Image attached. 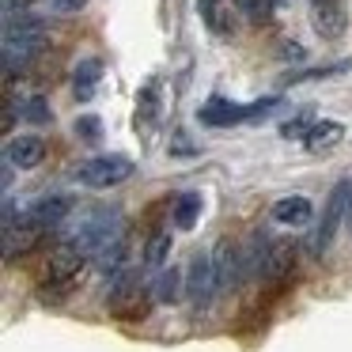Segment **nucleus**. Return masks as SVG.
<instances>
[{
  "mask_svg": "<svg viewBox=\"0 0 352 352\" xmlns=\"http://www.w3.org/2000/svg\"><path fill=\"white\" fill-rule=\"evenodd\" d=\"M318 4H326V0H307V8H318Z\"/></svg>",
  "mask_w": 352,
  "mask_h": 352,
  "instance_id": "obj_29",
  "label": "nucleus"
},
{
  "mask_svg": "<svg viewBox=\"0 0 352 352\" xmlns=\"http://www.w3.org/2000/svg\"><path fill=\"white\" fill-rule=\"evenodd\" d=\"M87 0H50V8L57 12V16H76V12H84Z\"/></svg>",
  "mask_w": 352,
  "mask_h": 352,
  "instance_id": "obj_25",
  "label": "nucleus"
},
{
  "mask_svg": "<svg viewBox=\"0 0 352 352\" xmlns=\"http://www.w3.org/2000/svg\"><path fill=\"white\" fill-rule=\"evenodd\" d=\"M99 80H102V61L99 57H84L72 72V95L80 102H91L95 91H99Z\"/></svg>",
  "mask_w": 352,
  "mask_h": 352,
  "instance_id": "obj_15",
  "label": "nucleus"
},
{
  "mask_svg": "<svg viewBox=\"0 0 352 352\" xmlns=\"http://www.w3.org/2000/svg\"><path fill=\"white\" fill-rule=\"evenodd\" d=\"M167 254H170V231L167 228H155L152 235H148V243H144V265L148 269H163Z\"/></svg>",
  "mask_w": 352,
  "mask_h": 352,
  "instance_id": "obj_21",
  "label": "nucleus"
},
{
  "mask_svg": "<svg viewBox=\"0 0 352 352\" xmlns=\"http://www.w3.org/2000/svg\"><path fill=\"white\" fill-rule=\"evenodd\" d=\"M280 54H284V57H296V61H303L307 50L299 46V42H280Z\"/></svg>",
  "mask_w": 352,
  "mask_h": 352,
  "instance_id": "obj_27",
  "label": "nucleus"
},
{
  "mask_svg": "<svg viewBox=\"0 0 352 352\" xmlns=\"http://www.w3.org/2000/svg\"><path fill=\"white\" fill-rule=\"evenodd\" d=\"M155 125H160V91H155V84H144V91L137 99V133L152 137Z\"/></svg>",
  "mask_w": 352,
  "mask_h": 352,
  "instance_id": "obj_17",
  "label": "nucleus"
},
{
  "mask_svg": "<svg viewBox=\"0 0 352 352\" xmlns=\"http://www.w3.org/2000/svg\"><path fill=\"white\" fill-rule=\"evenodd\" d=\"M84 261H87V258H84V254H80L72 243H57L54 250H50L46 276H50V284H57V296L72 288V280L80 276V269H84Z\"/></svg>",
  "mask_w": 352,
  "mask_h": 352,
  "instance_id": "obj_7",
  "label": "nucleus"
},
{
  "mask_svg": "<svg viewBox=\"0 0 352 352\" xmlns=\"http://www.w3.org/2000/svg\"><path fill=\"white\" fill-rule=\"evenodd\" d=\"M349 220H352V208H349Z\"/></svg>",
  "mask_w": 352,
  "mask_h": 352,
  "instance_id": "obj_30",
  "label": "nucleus"
},
{
  "mask_svg": "<svg viewBox=\"0 0 352 352\" xmlns=\"http://www.w3.org/2000/svg\"><path fill=\"white\" fill-rule=\"evenodd\" d=\"M69 212H72V197H65V193H46V197H38L27 208V220L38 223L42 231H50V228H61V223L69 220Z\"/></svg>",
  "mask_w": 352,
  "mask_h": 352,
  "instance_id": "obj_10",
  "label": "nucleus"
},
{
  "mask_svg": "<svg viewBox=\"0 0 352 352\" xmlns=\"http://www.w3.org/2000/svg\"><path fill=\"white\" fill-rule=\"evenodd\" d=\"M19 114H23L27 122H34V125L54 122V110H50V99H46V95H31V99H23V102H19Z\"/></svg>",
  "mask_w": 352,
  "mask_h": 352,
  "instance_id": "obj_22",
  "label": "nucleus"
},
{
  "mask_svg": "<svg viewBox=\"0 0 352 352\" xmlns=\"http://www.w3.org/2000/svg\"><path fill=\"white\" fill-rule=\"evenodd\" d=\"M276 95H265V99H254V102H231L223 95H212L205 107L197 110V122L201 125H212V129H231V125H250L261 122L269 110H276Z\"/></svg>",
  "mask_w": 352,
  "mask_h": 352,
  "instance_id": "obj_2",
  "label": "nucleus"
},
{
  "mask_svg": "<svg viewBox=\"0 0 352 352\" xmlns=\"http://www.w3.org/2000/svg\"><path fill=\"white\" fill-rule=\"evenodd\" d=\"M42 235H46V231H42L38 223H31L27 216L4 223V261H12L16 254H31L34 246L42 243Z\"/></svg>",
  "mask_w": 352,
  "mask_h": 352,
  "instance_id": "obj_8",
  "label": "nucleus"
},
{
  "mask_svg": "<svg viewBox=\"0 0 352 352\" xmlns=\"http://www.w3.org/2000/svg\"><path fill=\"white\" fill-rule=\"evenodd\" d=\"M216 288H220V280H216L212 254L197 250V254L190 258V273H186V299H190L197 311H205V307L212 303Z\"/></svg>",
  "mask_w": 352,
  "mask_h": 352,
  "instance_id": "obj_6",
  "label": "nucleus"
},
{
  "mask_svg": "<svg viewBox=\"0 0 352 352\" xmlns=\"http://www.w3.org/2000/svg\"><path fill=\"white\" fill-rule=\"evenodd\" d=\"M212 265H216V280H220V288H235V284L243 280V273L250 269L243 261V250H239L231 239H220V246L212 250Z\"/></svg>",
  "mask_w": 352,
  "mask_h": 352,
  "instance_id": "obj_9",
  "label": "nucleus"
},
{
  "mask_svg": "<svg viewBox=\"0 0 352 352\" xmlns=\"http://www.w3.org/2000/svg\"><path fill=\"white\" fill-rule=\"evenodd\" d=\"M201 208H205V201H201L197 190L178 193V201H175V228L178 231H193L197 220H201Z\"/></svg>",
  "mask_w": 352,
  "mask_h": 352,
  "instance_id": "obj_18",
  "label": "nucleus"
},
{
  "mask_svg": "<svg viewBox=\"0 0 352 352\" xmlns=\"http://www.w3.org/2000/svg\"><path fill=\"white\" fill-rule=\"evenodd\" d=\"M311 23H314V31H318V38L337 42L344 34V8H341V0H326V4L311 8Z\"/></svg>",
  "mask_w": 352,
  "mask_h": 352,
  "instance_id": "obj_14",
  "label": "nucleus"
},
{
  "mask_svg": "<svg viewBox=\"0 0 352 352\" xmlns=\"http://www.w3.org/2000/svg\"><path fill=\"white\" fill-rule=\"evenodd\" d=\"M349 208H352V178H341V182L333 186V193H329L326 208H322V223H318V231H314V254L329 250L341 220H349Z\"/></svg>",
  "mask_w": 352,
  "mask_h": 352,
  "instance_id": "obj_5",
  "label": "nucleus"
},
{
  "mask_svg": "<svg viewBox=\"0 0 352 352\" xmlns=\"http://www.w3.org/2000/svg\"><path fill=\"white\" fill-rule=\"evenodd\" d=\"M273 220L276 223H284V228H303V223H311V216H314V205L303 197V193H288V197H280V201H273Z\"/></svg>",
  "mask_w": 352,
  "mask_h": 352,
  "instance_id": "obj_13",
  "label": "nucleus"
},
{
  "mask_svg": "<svg viewBox=\"0 0 352 352\" xmlns=\"http://www.w3.org/2000/svg\"><path fill=\"white\" fill-rule=\"evenodd\" d=\"M133 160L125 155H95V160H84L76 167V182L87 186V190H110V186H122L133 178Z\"/></svg>",
  "mask_w": 352,
  "mask_h": 352,
  "instance_id": "obj_4",
  "label": "nucleus"
},
{
  "mask_svg": "<svg viewBox=\"0 0 352 352\" xmlns=\"http://www.w3.org/2000/svg\"><path fill=\"white\" fill-rule=\"evenodd\" d=\"M4 160L12 163V167H19V170H34L42 160H46V140L42 137H12L8 144H4Z\"/></svg>",
  "mask_w": 352,
  "mask_h": 352,
  "instance_id": "obj_11",
  "label": "nucleus"
},
{
  "mask_svg": "<svg viewBox=\"0 0 352 352\" xmlns=\"http://www.w3.org/2000/svg\"><path fill=\"white\" fill-rule=\"evenodd\" d=\"M296 254L299 246L292 243V239H276V243L265 246V261H261V273L269 276V280H284V276L296 269Z\"/></svg>",
  "mask_w": 352,
  "mask_h": 352,
  "instance_id": "obj_12",
  "label": "nucleus"
},
{
  "mask_svg": "<svg viewBox=\"0 0 352 352\" xmlns=\"http://www.w3.org/2000/svg\"><path fill=\"white\" fill-rule=\"evenodd\" d=\"M152 296H155V303H175V299L182 296V273H178L175 265L160 269V273H155V284H152Z\"/></svg>",
  "mask_w": 352,
  "mask_h": 352,
  "instance_id": "obj_20",
  "label": "nucleus"
},
{
  "mask_svg": "<svg viewBox=\"0 0 352 352\" xmlns=\"http://www.w3.org/2000/svg\"><path fill=\"white\" fill-rule=\"evenodd\" d=\"M12 125H16V102H4V122H0V129H12Z\"/></svg>",
  "mask_w": 352,
  "mask_h": 352,
  "instance_id": "obj_28",
  "label": "nucleus"
},
{
  "mask_svg": "<svg viewBox=\"0 0 352 352\" xmlns=\"http://www.w3.org/2000/svg\"><path fill=\"white\" fill-rule=\"evenodd\" d=\"M76 137L87 140V144H99V140H102V122H99L95 114L76 118Z\"/></svg>",
  "mask_w": 352,
  "mask_h": 352,
  "instance_id": "obj_24",
  "label": "nucleus"
},
{
  "mask_svg": "<svg viewBox=\"0 0 352 352\" xmlns=\"http://www.w3.org/2000/svg\"><path fill=\"white\" fill-rule=\"evenodd\" d=\"M235 4L246 12V19H254V23H265V19L273 16V8L280 4V0H235Z\"/></svg>",
  "mask_w": 352,
  "mask_h": 352,
  "instance_id": "obj_23",
  "label": "nucleus"
},
{
  "mask_svg": "<svg viewBox=\"0 0 352 352\" xmlns=\"http://www.w3.org/2000/svg\"><path fill=\"white\" fill-rule=\"evenodd\" d=\"M65 243H72L84 258H99L102 250L122 243V212H118V208H107V205L87 208V212L80 216V223L69 231Z\"/></svg>",
  "mask_w": 352,
  "mask_h": 352,
  "instance_id": "obj_1",
  "label": "nucleus"
},
{
  "mask_svg": "<svg viewBox=\"0 0 352 352\" xmlns=\"http://www.w3.org/2000/svg\"><path fill=\"white\" fill-rule=\"evenodd\" d=\"M152 288L144 284V276L137 269H122L118 276H110L107 288V311L114 318H144L148 303H152Z\"/></svg>",
  "mask_w": 352,
  "mask_h": 352,
  "instance_id": "obj_3",
  "label": "nucleus"
},
{
  "mask_svg": "<svg viewBox=\"0 0 352 352\" xmlns=\"http://www.w3.org/2000/svg\"><path fill=\"white\" fill-rule=\"evenodd\" d=\"M341 137H344V125L322 118V122H314L311 133L303 137V148H307V152H329L333 144H341Z\"/></svg>",
  "mask_w": 352,
  "mask_h": 352,
  "instance_id": "obj_16",
  "label": "nucleus"
},
{
  "mask_svg": "<svg viewBox=\"0 0 352 352\" xmlns=\"http://www.w3.org/2000/svg\"><path fill=\"white\" fill-rule=\"evenodd\" d=\"M344 72H352V57H344V61H333V65H314V69H303V72H288V76L280 80V87H288V84H307V80L344 76Z\"/></svg>",
  "mask_w": 352,
  "mask_h": 352,
  "instance_id": "obj_19",
  "label": "nucleus"
},
{
  "mask_svg": "<svg viewBox=\"0 0 352 352\" xmlns=\"http://www.w3.org/2000/svg\"><path fill=\"white\" fill-rule=\"evenodd\" d=\"M197 148L190 144V137L186 133H175V140H170V155H193Z\"/></svg>",
  "mask_w": 352,
  "mask_h": 352,
  "instance_id": "obj_26",
  "label": "nucleus"
}]
</instances>
